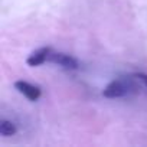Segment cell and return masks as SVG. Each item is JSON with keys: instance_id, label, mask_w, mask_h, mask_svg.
Masks as SVG:
<instances>
[{"instance_id": "cell-1", "label": "cell", "mask_w": 147, "mask_h": 147, "mask_svg": "<svg viewBox=\"0 0 147 147\" xmlns=\"http://www.w3.org/2000/svg\"><path fill=\"white\" fill-rule=\"evenodd\" d=\"M131 90H137V87L131 82V80H114L111 81L102 91V95L107 98H120L127 95Z\"/></svg>"}, {"instance_id": "cell-2", "label": "cell", "mask_w": 147, "mask_h": 147, "mask_svg": "<svg viewBox=\"0 0 147 147\" xmlns=\"http://www.w3.org/2000/svg\"><path fill=\"white\" fill-rule=\"evenodd\" d=\"M49 62H53V63H58L66 69H77L80 65H78V61L68 55V53H61V52H51L49 58H48Z\"/></svg>"}, {"instance_id": "cell-3", "label": "cell", "mask_w": 147, "mask_h": 147, "mask_svg": "<svg viewBox=\"0 0 147 147\" xmlns=\"http://www.w3.org/2000/svg\"><path fill=\"white\" fill-rule=\"evenodd\" d=\"M15 88L20 94H23L29 101H38L40 98V94H42V91H40L39 87L32 85V84H29L26 81H16L15 82Z\"/></svg>"}, {"instance_id": "cell-4", "label": "cell", "mask_w": 147, "mask_h": 147, "mask_svg": "<svg viewBox=\"0 0 147 147\" xmlns=\"http://www.w3.org/2000/svg\"><path fill=\"white\" fill-rule=\"evenodd\" d=\"M51 52H52L51 48H40V49H38V51H35L33 53L29 55V58L26 59V63L29 66H39V65H42L43 62L48 61Z\"/></svg>"}, {"instance_id": "cell-5", "label": "cell", "mask_w": 147, "mask_h": 147, "mask_svg": "<svg viewBox=\"0 0 147 147\" xmlns=\"http://www.w3.org/2000/svg\"><path fill=\"white\" fill-rule=\"evenodd\" d=\"M18 133V127L9 121V120H2L0 121V134L3 137H10V136H15Z\"/></svg>"}, {"instance_id": "cell-6", "label": "cell", "mask_w": 147, "mask_h": 147, "mask_svg": "<svg viewBox=\"0 0 147 147\" xmlns=\"http://www.w3.org/2000/svg\"><path fill=\"white\" fill-rule=\"evenodd\" d=\"M133 77H134L136 80H138L140 82H143V84L147 87V75H146V74H141V72H140V74H134Z\"/></svg>"}]
</instances>
